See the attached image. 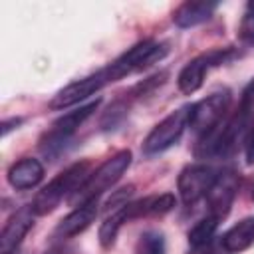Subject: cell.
Wrapping results in <instances>:
<instances>
[{
	"instance_id": "obj_22",
	"label": "cell",
	"mask_w": 254,
	"mask_h": 254,
	"mask_svg": "<svg viewBox=\"0 0 254 254\" xmlns=\"http://www.w3.org/2000/svg\"><path fill=\"white\" fill-rule=\"evenodd\" d=\"M24 119L22 117H12V119H6L4 123H2V137H6L12 129H18V125L22 123Z\"/></svg>"
},
{
	"instance_id": "obj_3",
	"label": "cell",
	"mask_w": 254,
	"mask_h": 254,
	"mask_svg": "<svg viewBox=\"0 0 254 254\" xmlns=\"http://www.w3.org/2000/svg\"><path fill=\"white\" fill-rule=\"evenodd\" d=\"M131 159H133L131 151H127V149L117 151L115 155L105 159L95 171H91L87 175V179L79 185V189L67 198L69 204L79 206V204H85L89 200H97L105 190H109L125 175V171L131 165Z\"/></svg>"
},
{
	"instance_id": "obj_20",
	"label": "cell",
	"mask_w": 254,
	"mask_h": 254,
	"mask_svg": "<svg viewBox=\"0 0 254 254\" xmlns=\"http://www.w3.org/2000/svg\"><path fill=\"white\" fill-rule=\"evenodd\" d=\"M125 111H127V105H125L123 101L111 103L109 109H107L105 115H103V125H105V129H113V127L119 123V119L125 115Z\"/></svg>"
},
{
	"instance_id": "obj_7",
	"label": "cell",
	"mask_w": 254,
	"mask_h": 254,
	"mask_svg": "<svg viewBox=\"0 0 254 254\" xmlns=\"http://www.w3.org/2000/svg\"><path fill=\"white\" fill-rule=\"evenodd\" d=\"M236 58V50L234 48H218V50H210V52H204L196 58H192L179 73L177 77V83H179V89L185 93V95H192L194 91H198L204 83V75L212 69V67H218V65H224L226 62L234 60Z\"/></svg>"
},
{
	"instance_id": "obj_13",
	"label": "cell",
	"mask_w": 254,
	"mask_h": 254,
	"mask_svg": "<svg viewBox=\"0 0 254 254\" xmlns=\"http://www.w3.org/2000/svg\"><path fill=\"white\" fill-rule=\"evenodd\" d=\"M99 212V204L97 200H89L85 204H79L75 206L67 216H64L56 230H54V236L60 238V240H65V238H71V236H77L79 232H83L97 216Z\"/></svg>"
},
{
	"instance_id": "obj_2",
	"label": "cell",
	"mask_w": 254,
	"mask_h": 254,
	"mask_svg": "<svg viewBox=\"0 0 254 254\" xmlns=\"http://www.w3.org/2000/svg\"><path fill=\"white\" fill-rule=\"evenodd\" d=\"M177 198L171 192L165 194H153V196H145L133 202H125L121 204L115 212H111L99 226V244L103 248H111L115 244V238L121 230V226L129 220L141 218V216H161L167 214L175 208Z\"/></svg>"
},
{
	"instance_id": "obj_15",
	"label": "cell",
	"mask_w": 254,
	"mask_h": 254,
	"mask_svg": "<svg viewBox=\"0 0 254 254\" xmlns=\"http://www.w3.org/2000/svg\"><path fill=\"white\" fill-rule=\"evenodd\" d=\"M252 244H254V216L242 218L240 222L230 226L220 238V246L228 254H240L248 250Z\"/></svg>"
},
{
	"instance_id": "obj_6",
	"label": "cell",
	"mask_w": 254,
	"mask_h": 254,
	"mask_svg": "<svg viewBox=\"0 0 254 254\" xmlns=\"http://www.w3.org/2000/svg\"><path fill=\"white\" fill-rule=\"evenodd\" d=\"M230 91L222 89V91H214L210 95H206L204 99L190 103V111H189V127L192 133H196V137H202L206 133H210L212 129H216L228 113L230 107Z\"/></svg>"
},
{
	"instance_id": "obj_4",
	"label": "cell",
	"mask_w": 254,
	"mask_h": 254,
	"mask_svg": "<svg viewBox=\"0 0 254 254\" xmlns=\"http://www.w3.org/2000/svg\"><path fill=\"white\" fill-rule=\"evenodd\" d=\"M89 161H79V163H73L69 165L65 171H62L60 175H56L36 196H34V202L30 204L34 214L36 216H44V214H50L64 198H69L77 189L79 185L87 179L89 175Z\"/></svg>"
},
{
	"instance_id": "obj_24",
	"label": "cell",
	"mask_w": 254,
	"mask_h": 254,
	"mask_svg": "<svg viewBox=\"0 0 254 254\" xmlns=\"http://www.w3.org/2000/svg\"><path fill=\"white\" fill-rule=\"evenodd\" d=\"M252 200H254V190H252Z\"/></svg>"
},
{
	"instance_id": "obj_11",
	"label": "cell",
	"mask_w": 254,
	"mask_h": 254,
	"mask_svg": "<svg viewBox=\"0 0 254 254\" xmlns=\"http://www.w3.org/2000/svg\"><path fill=\"white\" fill-rule=\"evenodd\" d=\"M238 187H240V179L232 169L218 171L216 181L212 183L208 194L204 196L206 202H208V214L216 216L218 220L224 218L228 214L234 198H236Z\"/></svg>"
},
{
	"instance_id": "obj_5",
	"label": "cell",
	"mask_w": 254,
	"mask_h": 254,
	"mask_svg": "<svg viewBox=\"0 0 254 254\" xmlns=\"http://www.w3.org/2000/svg\"><path fill=\"white\" fill-rule=\"evenodd\" d=\"M113 62H109L105 67L97 69L95 73H89L77 81H71L67 83L65 87H62L60 91H56V95L50 99V109H67L71 105H77L79 101L87 99L89 95L97 93L99 89H103L105 85L113 83V81H119V71L117 67H111Z\"/></svg>"
},
{
	"instance_id": "obj_19",
	"label": "cell",
	"mask_w": 254,
	"mask_h": 254,
	"mask_svg": "<svg viewBox=\"0 0 254 254\" xmlns=\"http://www.w3.org/2000/svg\"><path fill=\"white\" fill-rule=\"evenodd\" d=\"M238 40L240 44L254 48V2L246 4V10L238 24Z\"/></svg>"
},
{
	"instance_id": "obj_9",
	"label": "cell",
	"mask_w": 254,
	"mask_h": 254,
	"mask_svg": "<svg viewBox=\"0 0 254 254\" xmlns=\"http://www.w3.org/2000/svg\"><path fill=\"white\" fill-rule=\"evenodd\" d=\"M189 111L190 105L179 107L177 111L169 113L163 121H159L151 133L145 137L143 141V153L145 155H159L167 149H171L185 133V129L189 127Z\"/></svg>"
},
{
	"instance_id": "obj_14",
	"label": "cell",
	"mask_w": 254,
	"mask_h": 254,
	"mask_svg": "<svg viewBox=\"0 0 254 254\" xmlns=\"http://www.w3.org/2000/svg\"><path fill=\"white\" fill-rule=\"evenodd\" d=\"M8 183L16 190H28L40 185L44 179V165L34 157H24L8 169Z\"/></svg>"
},
{
	"instance_id": "obj_12",
	"label": "cell",
	"mask_w": 254,
	"mask_h": 254,
	"mask_svg": "<svg viewBox=\"0 0 254 254\" xmlns=\"http://www.w3.org/2000/svg\"><path fill=\"white\" fill-rule=\"evenodd\" d=\"M34 216L36 214H34L32 206H22L6 220V224L0 232V254H14L18 250L24 236L34 226Z\"/></svg>"
},
{
	"instance_id": "obj_21",
	"label": "cell",
	"mask_w": 254,
	"mask_h": 254,
	"mask_svg": "<svg viewBox=\"0 0 254 254\" xmlns=\"http://www.w3.org/2000/svg\"><path fill=\"white\" fill-rule=\"evenodd\" d=\"M244 153H246V163H254V119L250 121L248 133L244 137Z\"/></svg>"
},
{
	"instance_id": "obj_17",
	"label": "cell",
	"mask_w": 254,
	"mask_h": 254,
	"mask_svg": "<svg viewBox=\"0 0 254 254\" xmlns=\"http://www.w3.org/2000/svg\"><path fill=\"white\" fill-rule=\"evenodd\" d=\"M218 222H220V220H218L216 216H212V214L200 218V220L189 230V234H187L190 248L198 250V248H204L206 244H210V240H212V236H214V232H216V228H218Z\"/></svg>"
},
{
	"instance_id": "obj_8",
	"label": "cell",
	"mask_w": 254,
	"mask_h": 254,
	"mask_svg": "<svg viewBox=\"0 0 254 254\" xmlns=\"http://www.w3.org/2000/svg\"><path fill=\"white\" fill-rule=\"evenodd\" d=\"M97 107H99V99L89 101V103H85V105H81V107H77L73 111H67L65 115L58 117L42 137V151L46 155H56L58 151H62L64 145L73 137V133L83 125V121L93 111H97Z\"/></svg>"
},
{
	"instance_id": "obj_23",
	"label": "cell",
	"mask_w": 254,
	"mask_h": 254,
	"mask_svg": "<svg viewBox=\"0 0 254 254\" xmlns=\"http://www.w3.org/2000/svg\"><path fill=\"white\" fill-rule=\"evenodd\" d=\"M46 254H62V250H60V248H52V250H48Z\"/></svg>"
},
{
	"instance_id": "obj_18",
	"label": "cell",
	"mask_w": 254,
	"mask_h": 254,
	"mask_svg": "<svg viewBox=\"0 0 254 254\" xmlns=\"http://www.w3.org/2000/svg\"><path fill=\"white\" fill-rule=\"evenodd\" d=\"M165 252H167L165 236L159 230H145L135 244V254H165Z\"/></svg>"
},
{
	"instance_id": "obj_1",
	"label": "cell",
	"mask_w": 254,
	"mask_h": 254,
	"mask_svg": "<svg viewBox=\"0 0 254 254\" xmlns=\"http://www.w3.org/2000/svg\"><path fill=\"white\" fill-rule=\"evenodd\" d=\"M252 115H254V77L244 87L240 95V103L232 111V115H228L210 133L198 137L194 155L198 159H208V157H228L230 153H234L238 143L248 133Z\"/></svg>"
},
{
	"instance_id": "obj_16",
	"label": "cell",
	"mask_w": 254,
	"mask_h": 254,
	"mask_svg": "<svg viewBox=\"0 0 254 254\" xmlns=\"http://www.w3.org/2000/svg\"><path fill=\"white\" fill-rule=\"evenodd\" d=\"M216 8H218L216 2H183L173 12V22L179 28H192L206 22Z\"/></svg>"
},
{
	"instance_id": "obj_10",
	"label": "cell",
	"mask_w": 254,
	"mask_h": 254,
	"mask_svg": "<svg viewBox=\"0 0 254 254\" xmlns=\"http://www.w3.org/2000/svg\"><path fill=\"white\" fill-rule=\"evenodd\" d=\"M216 177H218V171L206 163H194V165L185 167L179 173V181H177L181 200L185 204L198 202L200 198H204L208 194Z\"/></svg>"
}]
</instances>
